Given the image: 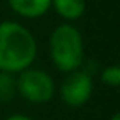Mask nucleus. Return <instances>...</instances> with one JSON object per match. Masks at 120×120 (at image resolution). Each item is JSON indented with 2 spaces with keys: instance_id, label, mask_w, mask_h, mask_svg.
Listing matches in <instances>:
<instances>
[{
  "instance_id": "6e6552de",
  "label": "nucleus",
  "mask_w": 120,
  "mask_h": 120,
  "mask_svg": "<svg viewBox=\"0 0 120 120\" xmlns=\"http://www.w3.org/2000/svg\"><path fill=\"white\" fill-rule=\"evenodd\" d=\"M100 82L109 86V87H113V89L118 87L120 86V68L117 64L104 68L100 72Z\"/></svg>"
},
{
  "instance_id": "9d476101",
  "label": "nucleus",
  "mask_w": 120,
  "mask_h": 120,
  "mask_svg": "<svg viewBox=\"0 0 120 120\" xmlns=\"http://www.w3.org/2000/svg\"><path fill=\"white\" fill-rule=\"evenodd\" d=\"M110 120H120V113H118V112H115V113L110 117Z\"/></svg>"
},
{
  "instance_id": "20e7f679",
  "label": "nucleus",
  "mask_w": 120,
  "mask_h": 120,
  "mask_svg": "<svg viewBox=\"0 0 120 120\" xmlns=\"http://www.w3.org/2000/svg\"><path fill=\"white\" fill-rule=\"evenodd\" d=\"M94 92V79L92 74L81 68L72 72H68L59 86V99L64 105L71 109L82 107L87 104Z\"/></svg>"
},
{
  "instance_id": "7ed1b4c3",
  "label": "nucleus",
  "mask_w": 120,
  "mask_h": 120,
  "mask_svg": "<svg viewBox=\"0 0 120 120\" xmlns=\"http://www.w3.org/2000/svg\"><path fill=\"white\" fill-rule=\"evenodd\" d=\"M17 94L30 104H46L56 94V84L49 72L28 68L17 74Z\"/></svg>"
},
{
  "instance_id": "f257e3e1",
  "label": "nucleus",
  "mask_w": 120,
  "mask_h": 120,
  "mask_svg": "<svg viewBox=\"0 0 120 120\" xmlns=\"http://www.w3.org/2000/svg\"><path fill=\"white\" fill-rule=\"evenodd\" d=\"M38 45L33 33L13 20L0 22V71L18 74L33 66Z\"/></svg>"
},
{
  "instance_id": "f03ea898",
  "label": "nucleus",
  "mask_w": 120,
  "mask_h": 120,
  "mask_svg": "<svg viewBox=\"0 0 120 120\" xmlns=\"http://www.w3.org/2000/svg\"><path fill=\"white\" fill-rule=\"evenodd\" d=\"M48 53L53 66L59 72H72L84 64V38L72 23L58 25L48 40Z\"/></svg>"
},
{
  "instance_id": "1a4fd4ad",
  "label": "nucleus",
  "mask_w": 120,
  "mask_h": 120,
  "mask_svg": "<svg viewBox=\"0 0 120 120\" xmlns=\"http://www.w3.org/2000/svg\"><path fill=\"white\" fill-rule=\"evenodd\" d=\"M5 120H33V118L28 117V115H25V113H13V115L7 117Z\"/></svg>"
},
{
  "instance_id": "39448f33",
  "label": "nucleus",
  "mask_w": 120,
  "mask_h": 120,
  "mask_svg": "<svg viewBox=\"0 0 120 120\" xmlns=\"http://www.w3.org/2000/svg\"><path fill=\"white\" fill-rule=\"evenodd\" d=\"M10 10L28 20L40 18L51 10V0H7Z\"/></svg>"
},
{
  "instance_id": "423d86ee",
  "label": "nucleus",
  "mask_w": 120,
  "mask_h": 120,
  "mask_svg": "<svg viewBox=\"0 0 120 120\" xmlns=\"http://www.w3.org/2000/svg\"><path fill=\"white\" fill-rule=\"evenodd\" d=\"M51 8L69 23L79 20L86 13V0H51Z\"/></svg>"
},
{
  "instance_id": "0eeeda50",
  "label": "nucleus",
  "mask_w": 120,
  "mask_h": 120,
  "mask_svg": "<svg viewBox=\"0 0 120 120\" xmlns=\"http://www.w3.org/2000/svg\"><path fill=\"white\" fill-rule=\"evenodd\" d=\"M17 95V74L0 71V102H10Z\"/></svg>"
}]
</instances>
